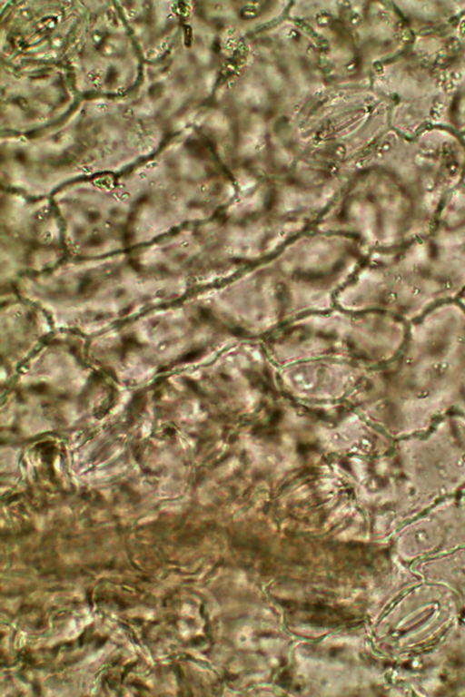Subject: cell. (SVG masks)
<instances>
[{"label": "cell", "mask_w": 465, "mask_h": 697, "mask_svg": "<svg viewBox=\"0 0 465 697\" xmlns=\"http://www.w3.org/2000/svg\"><path fill=\"white\" fill-rule=\"evenodd\" d=\"M219 284L204 221L153 242L22 279L14 290L39 305L54 329L97 335Z\"/></svg>", "instance_id": "1"}, {"label": "cell", "mask_w": 465, "mask_h": 697, "mask_svg": "<svg viewBox=\"0 0 465 697\" xmlns=\"http://www.w3.org/2000/svg\"><path fill=\"white\" fill-rule=\"evenodd\" d=\"M157 162L120 181L100 179L58 192L54 204L73 259L101 257L168 236L221 211L215 190L188 169Z\"/></svg>", "instance_id": "2"}, {"label": "cell", "mask_w": 465, "mask_h": 697, "mask_svg": "<svg viewBox=\"0 0 465 697\" xmlns=\"http://www.w3.org/2000/svg\"><path fill=\"white\" fill-rule=\"evenodd\" d=\"M465 293V190L450 193L431 231L373 252L340 290L335 306L392 314L407 323Z\"/></svg>", "instance_id": "3"}, {"label": "cell", "mask_w": 465, "mask_h": 697, "mask_svg": "<svg viewBox=\"0 0 465 697\" xmlns=\"http://www.w3.org/2000/svg\"><path fill=\"white\" fill-rule=\"evenodd\" d=\"M0 290H14L27 277L50 271L70 258L54 202L15 191L2 198Z\"/></svg>", "instance_id": "4"}, {"label": "cell", "mask_w": 465, "mask_h": 697, "mask_svg": "<svg viewBox=\"0 0 465 697\" xmlns=\"http://www.w3.org/2000/svg\"><path fill=\"white\" fill-rule=\"evenodd\" d=\"M0 300L3 348L8 359L23 357L50 337L54 325L39 305L15 290L1 292Z\"/></svg>", "instance_id": "5"}, {"label": "cell", "mask_w": 465, "mask_h": 697, "mask_svg": "<svg viewBox=\"0 0 465 697\" xmlns=\"http://www.w3.org/2000/svg\"><path fill=\"white\" fill-rule=\"evenodd\" d=\"M458 301L465 308V293L461 295Z\"/></svg>", "instance_id": "6"}]
</instances>
